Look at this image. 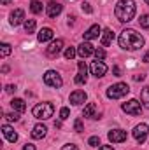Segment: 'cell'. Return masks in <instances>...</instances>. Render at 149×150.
<instances>
[{
    "label": "cell",
    "mask_w": 149,
    "mask_h": 150,
    "mask_svg": "<svg viewBox=\"0 0 149 150\" xmlns=\"http://www.w3.org/2000/svg\"><path fill=\"white\" fill-rule=\"evenodd\" d=\"M128 93H130V87L125 82H117V84H112L107 89V98L109 100H119V98L126 96Z\"/></svg>",
    "instance_id": "4"
},
{
    "label": "cell",
    "mask_w": 149,
    "mask_h": 150,
    "mask_svg": "<svg viewBox=\"0 0 149 150\" xmlns=\"http://www.w3.org/2000/svg\"><path fill=\"white\" fill-rule=\"evenodd\" d=\"M146 4H149V0H146Z\"/></svg>",
    "instance_id": "44"
},
{
    "label": "cell",
    "mask_w": 149,
    "mask_h": 150,
    "mask_svg": "<svg viewBox=\"0 0 149 150\" xmlns=\"http://www.w3.org/2000/svg\"><path fill=\"white\" fill-rule=\"evenodd\" d=\"M148 133H149V127L148 124H139V126H135V129H133V138L139 142V143H142L146 138H148Z\"/></svg>",
    "instance_id": "10"
},
{
    "label": "cell",
    "mask_w": 149,
    "mask_h": 150,
    "mask_svg": "<svg viewBox=\"0 0 149 150\" xmlns=\"http://www.w3.org/2000/svg\"><path fill=\"white\" fill-rule=\"evenodd\" d=\"M139 23H140V26H142V28L149 30V14H144V16H140Z\"/></svg>",
    "instance_id": "27"
},
{
    "label": "cell",
    "mask_w": 149,
    "mask_h": 150,
    "mask_svg": "<svg viewBox=\"0 0 149 150\" xmlns=\"http://www.w3.org/2000/svg\"><path fill=\"white\" fill-rule=\"evenodd\" d=\"M9 54H11V45L4 42V44L0 45V58H7Z\"/></svg>",
    "instance_id": "25"
},
{
    "label": "cell",
    "mask_w": 149,
    "mask_h": 150,
    "mask_svg": "<svg viewBox=\"0 0 149 150\" xmlns=\"http://www.w3.org/2000/svg\"><path fill=\"white\" fill-rule=\"evenodd\" d=\"M23 150H35V145H32V143H27V145L23 147Z\"/></svg>",
    "instance_id": "39"
},
{
    "label": "cell",
    "mask_w": 149,
    "mask_h": 150,
    "mask_svg": "<svg viewBox=\"0 0 149 150\" xmlns=\"http://www.w3.org/2000/svg\"><path fill=\"white\" fill-rule=\"evenodd\" d=\"M34 30H35V19H27L25 21V32L34 33Z\"/></svg>",
    "instance_id": "24"
},
{
    "label": "cell",
    "mask_w": 149,
    "mask_h": 150,
    "mask_svg": "<svg viewBox=\"0 0 149 150\" xmlns=\"http://www.w3.org/2000/svg\"><path fill=\"white\" fill-rule=\"evenodd\" d=\"M79 74H81V75L88 74V67H86V63H84V61H79Z\"/></svg>",
    "instance_id": "33"
},
{
    "label": "cell",
    "mask_w": 149,
    "mask_h": 150,
    "mask_svg": "<svg viewBox=\"0 0 149 150\" xmlns=\"http://www.w3.org/2000/svg\"><path fill=\"white\" fill-rule=\"evenodd\" d=\"M30 11H32L34 14H40V12H42V2L32 0V2H30Z\"/></svg>",
    "instance_id": "23"
},
{
    "label": "cell",
    "mask_w": 149,
    "mask_h": 150,
    "mask_svg": "<svg viewBox=\"0 0 149 150\" xmlns=\"http://www.w3.org/2000/svg\"><path fill=\"white\" fill-rule=\"evenodd\" d=\"M44 84L46 86H49V87H62L63 86V79H62V75L58 74V72H54V70H47L46 74H44Z\"/></svg>",
    "instance_id": "5"
},
{
    "label": "cell",
    "mask_w": 149,
    "mask_h": 150,
    "mask_svg": "<svg viewBox=\"0 0 149 150\" xmlns=\"http://www.w3.org/2000/svg\"><path fill=\"white\" fill-rule=\"evenodd\" d=\"M74 129L77 131V133H82V131H84V126H82V120H81V119H75Z\"/></svg>",
    "instance_id": "31"
},
{
    "label": "cell",
    "mask_w": 149,
    "mask_h": 150,
    "mask_svg": "<svg viewBox=\"0 0 149 150\" xmlns=\"http://www.w3.org/2000/svg\"><path fill=\"white\" fill-rule=\"evenodd\" d=\"M121 108H123V112L130 113V115H140V112H142V103L139 100H130V101L123 103Z\"/></svg>",
    "instance_id": "6"
},
{
    "label": "cell",
    "mask_w": 149,
    "mask_h": 150,
    "mask_svg": "<svg viewBox=\"0 0 149 150\" xmlns=\"http://www.w3.org/2000/svg\"><path fill=\"white\" fill-rule=\"evenodd\" d=\"M69 115H70V110H69V108H62V110H60V119H62V120L69 119Z\"/></svg>",
    "instance_id": "34"
},
{
    "label": "cell",
    "mask_w": 149,
    "mask_h": 150,
    "mask_svg": "<svg viewBox=\"0 0 149 150\" xmlns=\"http://www.w3.org/2000/svg\"><path fill=\"white\" fill-rule=\"evenodd\" d=\"M86 80H88V75L77 74V75L74 77V82H75V84H86Z\"/></svg>",
    "instance_id": "29"
},
{
    "label": "cell",
    "mask_w": 149,
    "mask_h": 150,
    "mask_svg": "<svg viewBox=\"0 0 149 150\" xmlns=\"http://www.w3.org/2000/svg\"><path fill=\"white\" fill-rule=\"evenodd\" d=\"M53 35H54V33H53V30H51V28H42V30L39 32V35H37V40L44 44V42L53 40Z\"/></svg>",
    "instance_id": "20"
},
{
    "label": "cell",
    "mask_w": 149,
    "mask_h": 150,
    "mask_svg": "<svg viewBox=\"0 0 149 150\" xmlns=\"http://www.w3.org/2000/svg\"><path fill=\"white\" fill-rule=\"evenodd\" d=\"M140 101H142V105L149 108V86H146L144 89H142V93H140Z\"/></svg>",
    "instance_id": "22"
},
{
    "label": "cell",
    "mask_w": 149,
    "mask_h": 150,
    "mask_svg": "<svg viewBox=\"0 0 149 150\" xmlns=\"http://www.w3.org/2000/svg\"><path fill=\"white\" fill-rule=\"evenodd\" d=\"M81 9H82V11H84L86 14H91V12H93V9H91V5H90L88 2H84V4L81 5Z\"/></svg>",
    "instance_id": "35"
},
{
    "label": "cell",
    "mask_w": 149,
    "mask_h": 150,
    "mask_svg": "<svg viewBox=\"0 0 149 150\" xmlns=\"http://www.w3.org/2000/svg\"><path fill=\"white\" fill-rule=\"evenodd\" d=\"M119 47L121 49H126V51H137L140 47H144V37L140 33H137L135 30L132 28H126L119 33Z\"/></svg>",
    "instance_id": "1"
},
{
    "label": "cell",
    "mask_w": 149,
    "mask_h": 150,
    "mask_svg": "<svg viewBox=\"0 0 149 150\" xmlns=\"http://www.w3.org/2000/svg\"><path fill=\"white\" fill-rule=\"evenodd\" d=\"M11 107H12V110L18 113H23L27 110V103H25V100H21V98H14L12 101H11Z\"/></svg>",
    "instance_id": "19"
},
{
    "label": "cell",
    "mask_w": 149,
    "mask_h": 150,
    "mask_svg": "<svg viewBox=\"0 0 149 150\" xmlns=\"http://www.w3.org/2000/svg\"><path fill=\"white\" fill-rule=\"evenodd\" d=\"M90 70H91V75H95L97 79H100V77H104V75L107 74V65L104 63V61H93L91 63V67H90Z\"/></svg>",
    "instance_id": "9"
},
{
    "label": "cell",
    "mask_w": 149,
    "mask_h": 150,
    "mask_svg": "<svg viewBox=\"0 0 149 150\" xmlns=\"http://www.w3.org/2000/svg\"><path fill=\"white\" fill-rule=\"evenodd\" d=\"M62 49H63V38H56V40H51V44L46 49V54L49 58H56L62 52Z\"/></svg>",
    "instance_id": "7"
},
{
    "label": "cell",
    "mask_w": 149,
    "mask_h": 150,
    "mask_svg": "<svg viewBox=\"0 0 149 150\" xmlns=\"http://www.w3.org/2000/svg\"><path fill=\"white\" fill-rule=\"evenodd\" d=\"M5 91H7L9 94H12V93L16 91V86H12V84H9V86H5Z\"/></svg>",
    "instance_id": "37"
},
{
    "label": "cell",
    "mask_w": 149,
    "mask_h": 150,
    "mask_svg": "<svg viewBox=\"0 0 149 150\" xmlns=\"http://www.w3.org/2000/svg\"><path fill=\"white\" fill-rule=\"evenodd\" d=\"M133 80H144V75H135Z\"/></svg>",
    "instance_id": "42"
},
{
    "label": "cell",
    "mask_w": 149,
    "mask_h": 150,
    "mask_svg": "<svg viewBox=\"0 0 149 150\" xmlns=\"http://www.w3.org/2000/svg\"><path fill=\"white\" fill-rule=\"evenodd\" d=\"M135 12H137V5L133 0H119L114 9V14H116L117 21H121V23L132 21L135 18Z\"/></svg>",
    "instance_id": "2"
},
{
    "label": "cell",
    "mask_w": 149,
    "mask_h": 150,
    "mask_svg": "<svg viewBox=\"0 0 149 150\" xmlns=\"http://www.w3.org/2000/svg\"><path fill=\"white\" fill-rule=\"evenodd\" d=\"M112 74L116 75V77H121V68H119V67H114V68H112Z\"/></svg>",
    "instance_id": "38"
},
{
    "label": "cell",
    "mask_w": 149,
    "mask_h": 150,
    "mask_svg": "<svg viewBox=\"0 0 149 150\" xmlns=\"http://www.w3.org/2000/svg\"><path fill=\"white\" fill-rule=\"evenodd\" d=\"M95 52V47L90 44V42H82L79 47H77V54L81 56V58H88V56H91Z\"/></svg>",
    "instance_id": "15"
},
{
    "label": "cell",
    "mask_w": 149,
    "mask_h": 150,
    "mask_svg": "<svg viewBox=\"0 0 149 150\" xmlns=\"http://www.w3.org/2000/svg\"><path fill=\"white\" fill-rule=\"evenodd\" d=\"M5 119H7L9 122H16V120L19 119V113H18V112H12V113H5Z\"/></svg>",
    "instance_id": "30"
},
{
    "label": "cell",
    "mask_w": 149,
    "mask_h": 150,
    "mask_svg": "<svg viewBox=\"0 0 149 150\" xmlns=\"http://www.w3.org/2000/svg\"><path fill=\"white\" fill-rule=\"evenodd\" d=\"M62 11H63V5H62L60 2H56V0H51V2H47V5H46V12H47L49 18L60 16Z\"/></svg>",
    "instance_id": "8"
},
{
    "label": "cell",
    "mask_w": 149,
    "mask_h": 150,
    "mask_svg": "<svg viewBox=\"0 0 149 150\" xmlns=\"http://www.w3.org/2000/svg\"><path fill=\"white\" fill-rule=\"evenodd\" d=\"M93 54H95V58H97L98 61L105 59V51H104V49H100V47H98V49H95V52H93Z\"/></svg>",
    "instance_id": "28"
},
{
    "label": "cell",
    "mask_w": 149,
    "mask_h": 150,
    "mask_svg": "<svg viewBox=\"0 0 149 150\" xmlns=\"http://www.w3.org/2000/svg\"><path fill=\"white\" fill-rule=\"evenodd\" d=\"M142 61H144V63H149V52H146V54L142 56Z\"/></svg>",
    "instance_id": "40"
},
{
    "label": "cell",
    "mask_w": 149,
    "mask_h": 150,
    "mask_svg": "<svg viewBox=\"0 0 149 150\" xmlns=\"http://www.w3.org/2000/svg\"><path fill=\"white\" fill-rule=\"evenodd\" d=\"M2 133H4V136L7 138V142H11V143H16V142H18V133H16L11 126L4 124V126H2Z\"/></svg>",
    "instance_id": "17"
},
{
    "label": "cell",
    "mask_w": 149,
    "mask_h": 150,
    "mask_svg": "<svg viewBox=\"0 0 149 150\" xmlns=\"http://www.w3.org/2000/svg\"><path fill=\"white\" fill-rule=\"evenodd\" d=\"M98 150H114V149H112V147H109V145H102Z\"/></svg>",
    "instance_id": "41"
},
{
    "label": "cell",
    "mask_w": 149,
    "mask_h": 150,
    "mask_svg": "<svg viewBox=\"0 0 149 150\" xmlns=\"http://www.w3.org/2000/svg\"><path fill=\"white\" fill-rule=\"evenodd\" d=\"M112 40H114V33H112L111 28H105L104 32H102V38H100V42H102V45L104 47H107V45H111Z\"/></svg>",
    "instance_id": "21"
},
{
    "label": "cell",
    "mask_w": 149,
    "mask_h": 150,
    "mask_svg": "<svg viewBox=\"0 0 149 150\" xmlns=\"http://www.w3.org/2000/svg\"><path fill=\"white\" fill-rule=\"evenodd\" d=\"M25 21V11L23 9H14L12 12H11V16H9V23L12 25V26H18V25H21Z\"/></svg>",
    "instance_id": "12"
},
{
    "label": "cell",
    "mask_w": 149,
    "mask_h": 150,
    "mask_svg": "<svg viewBox=\"0 0 149 150\" xmlns=\"http://www.w3.org/2000/svg\"><path fill=\"white\" fill-rule=\"evenodd\" d=\"M86 98H88V94H86L84 91L77 89V91H74V93L70 94V103H72V105H82V103L86 101Z\"/></svg>",
    "instance_id": "16"
},
{
    "label": "cell",
    "mask_w": 149,
    "mask_h": 150,
    "mask_svg": "<svg viewBox=\"0 0 149 150\" xmlns=\"http://www.w3.org/2000/svg\"><path fill=\"white\" fill-rule=\"evenodd\" d=\"M46 133H47V127L44 124H35L34 129H32V138L34 140H42L46 136Z\"/></svg>",
    "instance_id": "18"
},
{
    "label": "cell",
    "mask_w": 149,
    "mask_h": 150,
    "mask_svg": "<svg viewBox=\"0 0 149 150\" xmlns=\"http://www.w3.org/2000/svg\"><path fill=\"white\" fill-rule=\"evenodd\" d=\"M102 35V28L98 26V25H93V26H90L84 33H82V37H84V42H90V40H93V38H98Z\"/></svg>",
    "instance_id": "13"
},
{
    "label": "cell",
    "mask_w": 149,
    "mask_h": 150,
    "mask_svg": "<svg viewBox=\"0 0 149 150\" xmlns=\"http://www.w3.org/2000/svg\"><path fill=\"white\" fill-rule=\"evenodd\" d=\"M75 54H77L75 47H67V49H65V52H63L65 59H74V58H75Z\"/></svg>",
    "instance_id": "26"
},
{
    "label": "cell",
    "mask_w": 149,
    "mask_h": 150,
    "mask_svg": "<svg viewBox=\"0 0 149 150\" xmlns=\"http://www.w3.org/2000/svg\"><path fill=\"white\" fill-rule=\"evenodd\" d=\"M82 115L88 117V119H100V112H98L97 103H88L82 110Z\"/></svg>",
    "instance_id": "14"
},
{
    "label": "cell",
    "mask_w": 149,
    "mask_h": 150,
    "mask_svg": "<svg viewBox=\"0 0 149 150\" xmlns=\"http://www.w3.org/2000/svg\"><path fill=\"white\" fill-rule=\"evenodd\" d=\"M107 138L111 140L112 143H123V142H126V131H123V129H111Z\"/></svg>",
    "instance_id": "11"
},
{
    "label": "cell",
    "mask_w": 149,
    "mask_h": 150,
    "mask_svg": "<svg viewBox=\"0 0 149 150\" xmlns=\"http://www.w3.org/2000/svg\"><path fill=\"white\" fill-rule=\"evenodd\" d=\"M62 150H79L77 149V145H72V143H69V145H63Z\"/></svg>",
    "instance_id": "36"
},
{
    "label": "cell",
    "mask_w": 149,
    "mask_h": 150,
    "mask_svg": "<svg viewBox=\"0 0 149 150\" xmlns=\"http://www.w3.org/2000/svg\"><path fill=\"white\" fill-rule=\"evenodd\" d=\"M88 145H90V147H98V145H100V138H98V136H91V138L88 140Z\"/></svg>",
    "instance_id": "32"
},
{
    "label": "cell",
    "mask_w": 149,
    "mask_h": 150,
    "mask_svg": "<svg viewBox=\"0 0 149 150\" xmlns=\"http://www.w3.org/2000/svg\"><path fill=\"white\" fill-rule=\"evenodd\" d=\"M32 113H34L35 119L47 120V119L53 117V113H54V107H53V103H37V105L34 107Z\"/></svg>",
    "instance_id": "3"
},
{
    "label": "cell",
    "mask_w": 149,
    "mask_h": 150,
    "mask_svg": "<svg viewBox=\"0 0 149 150\" xmlns=\"http://www.w3.org/2000/svg\"><path fill=\"white\" fill-rule=\"evenodd\" d=\"M11 2H12V0H0V4H2V5H9Z\"/></svg>",
    "instance_id": "43"
}]
</instances>
